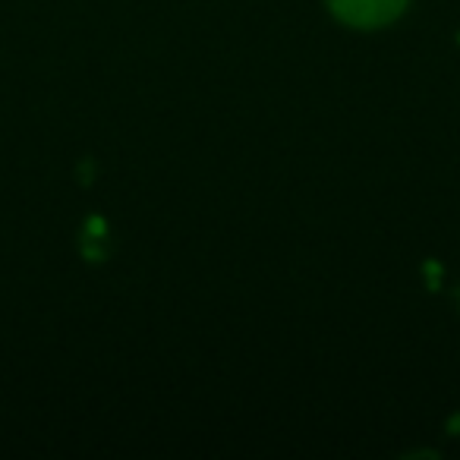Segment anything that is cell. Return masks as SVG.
Listing matches in <instances>:
<instances>
[{"instance_id": "cell-1", "label": "cell", "mask_w": 460, "mask_h": 460, "mask_svg": "<svg viewBox=\"0 0 460 460\" xmlns=\"http://www.w3.org/2000/svg\"><path fill=\"white\" fill-rule=\"evenodd\" d=\"M328 4H332L338 20L357 29L385 26L407 7V0H328Z\"/></svg>"}]
</instances>
